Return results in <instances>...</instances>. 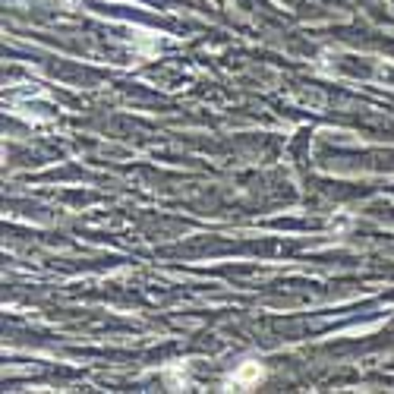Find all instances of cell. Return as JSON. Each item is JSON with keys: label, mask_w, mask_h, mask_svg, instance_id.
Wrapping results in <instances>:
<instances>
[{"label": "cell", "mask_w": 394, "mask_h": 394, "mask_svg": "<svg viewBox=\"0 0 394 394\" xmlns=\"http://www.w3.org/2000/svg\"><path fill=\"white\" fill-rule=\"evenodd\" d=\"M262 379H265V369L258 366V363H240V366L231 372L227 385L237 388V391H249V388H256Z\"/></svg>", "instance_id": "1"}, {"label": "cell", "mask_w": 394, "mask_h": 394, "mask_svg": "<svg viewBox=\"0 0 394 394\" xmlns=\"http://www.w3.org/2000/svg\"><path fill=\"white\" fill-rule=\"evenodd\" d=\"M67 3H73V0H67Z\"/></svg>", "instance_id": "2"}]
</instances>
